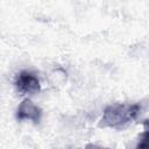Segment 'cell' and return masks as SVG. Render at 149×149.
Returning <instances> with one entry per match:
<instances>
[{"instance_id": "1", "label": "cell", "mask_w": 149, "mask_h": 149, "mask_svg": "<svg viewBox=\"0 0 149 149\" xmlns=\"http://www.w3.org/2000/svg\"><path fill=\"white\" fill-rule=\"evenodd\" d=\"M139 104H114L105 108L99 127L122 129L130 125L140 113Z\"/></svg>"}, {"instance_id": "2", "label": "cell", "mask_w": 149, "mask_h": 149, "mask_svg": "<svg viewBox=\"0 0 149 149\" xmlns=\"http://www.w3.org/2000/svg\"><path fill=\"white\" fill-rule=\"evenodd\" d=\"M15 85L21 93H36L41 90L40 80L37 79V77L28 71H22L17 74Z\"/></svg>"}, {"instance_id": "3", "label": "cell", "mask_w": 149, "mask_h": 149, "mask_svg": "<svg viewBox=\"0 0 149 149\" xmlns=\"http://www.w3.org/2000/svg\"><path fill=\"white\" fill-rule=\"evenodd\" d=\"M41 116H42V109L29 99H24L20 104L17 108V113H16L17 120L20 121L31 120L34 123H38L41 120Z\"/></svg>"}, {"instance_id": "4", "label": "cell", "mask_w": 149, "mask_h": 149, "mask_svg": "<svg viewBox=\"0 0 149 149\" xmlns=\"http://www.w3.org/2000/svg\"><path fill=\"white\" fill-rule=\"evenodd\" d=\"M136 149H148V129L146 128L144 133L141 136L140 142L136 146Z\"/></svg>"}, {"instance_id": "5", "label": "cell", "mask_w": 149, "mask_h": 149, "mask_svg": "<svg viewBox=\"0 0 149 149\" xmlns=\"http://www.w3.org/2000/svg\"><path fill=\"white\" fill-rule=\"evenodd\" d=\"M85 149H109V148H106V147H100L98 144H93V143H87L85 146Z\"/></svg>"}]
</instances>
